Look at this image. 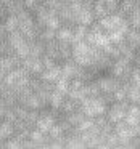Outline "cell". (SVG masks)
I'll list each match as a JSON object with an SVG mask.
<instances>
[]
</instances>
